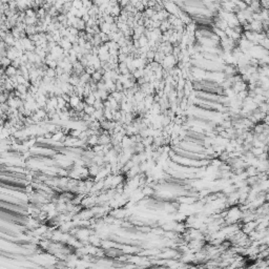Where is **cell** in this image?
Instances as JSON below:
<instances>
[{"label":"cell","mask_w":269,"mask_h":269,"mask_svg":"<svg viewBox=\"0 0 269 269\" xmlns=\"http://www.w3.org/2000/svg\"><path fill=\"white\" fill-rule=\"evenodd\" d=\"M6 71L8 76H15V74H16V69H15L14 66H8Z\"/></svg>","instance_id":"1"}]
</instances>
